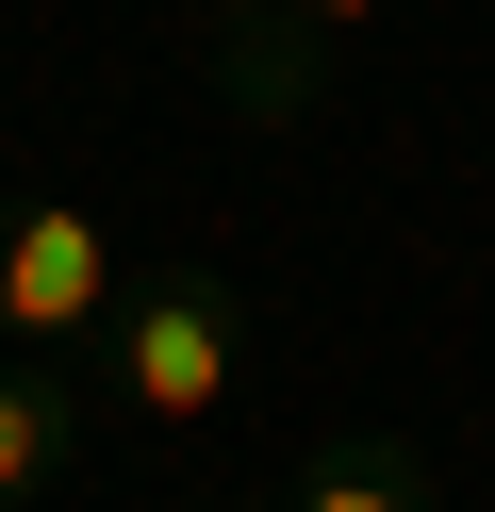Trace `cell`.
I'll return each instance as SVG.
<instances>
[{
  "label": "cell",
  "mask_w": 495,
  "mask_h": 512,
  "mask_svg": "<svg viewBox=\"0 0 495 512\" xmlns=\"http://www.w3.org/2000/svg\"><path fill=\"white\" fill-rule=\"evenodd\" d=\"M281 512H429V479L396 463V446H347V463H314Z\"/></svg>",
  "instance_id": "5"
},
{
  "label": "cell",
  "mask_w": 495,
  "mask_h": 512,
  "mask_svg": "<svg viewBox=\"0 0 495 512\" xmlns=\"http://www.w3.org/2000/svg\"><path fill=\"white\" fill-rule=\"evenodd\" d=\"M99 314H116V232H99L83 199H33L17 232H0V331L66 347V331H99Z\"/></svg>",
  "instance_id": "2"
},
{
  "label": "cell",
  "mask_w": 495,
  "mask_h": 512,
  "mask_svg": "<svg viewBox=\"0 0 495 512\" xmlns=\"http://www.w3.org/2000/svg\"><path fill=\"white\" fill-rule=\"evenodd\" d=\"M116 397L165 413V430H198V413L231 397V298L215 281H149V298L116 314Z\"/></svg>",
  "instance_id": "1"
},
{
  "label": "cell",
  "mask_w": 495,
  "mask_h": 512,
  "mask_svg": "<svg viewBox=\"0 0 495 512\" xmlns=\"http://www.w3.org/2000/svg\"><path fill=\"white\" fill-rule=\"evenodd\" d=\"M50 463H66V380L50 364H0V496H33Z\"/></svg>",
  "instance_id": "4"
},
{
  "label": "cell",
  "mask_w": 495,
  "mask_h": 512,
  "mask_svg": "<svg viewBox=\"0 0 495 512\" xmlns=\"http://www.w3.org/2000/svg\"><path fill=\"white\" fill-rule=\"evenodd\" d=\"M198 17H215V34H231V17H264V0H198Z\"/></svg>",
  "instance_id": "7"
},
{
  "label": "cell",
  "mask_w": 495,
  "mask_h": 512,
  "mask_svg": "<svg viewBox=\"0 0 495 512\" xmlns=\"http://www.w3.org/2000/svg\"><path fill=\"white\" fill-rule=\"evenodd\" d=\"M281 17H297V34H330V50H347L363 17H380V0H281Z\"/></svg>",
  "instance_id": "6"
},
{
  "label": "cell",
  "mask_w": 495,
  "mask_h": 512,
  "mask_svg": "<svg viewBox=\"0 0 495 512\" xmlns=\"http://www.w3.org/2000/svg\"><path fill=\"white\" fill-rule=\"evenodd\" d=\"M314 83H330V34H297L281 0L231 17V100H248V116H314Z\"/></svg>",
  "instance_id": "3"
}]
</instances>
